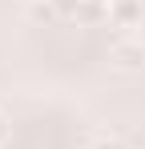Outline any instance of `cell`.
Here are the masks:
<instances>
[{
    "label": "cell",
    "mask_w": 145,
    "mask_h": 149,
    "mask_svg": "<svg viewBox=\"0 0 145 149\" xmlns=\"http://www.w3.org/2000/svg\"><path fill=\"white\" fill-rule=\"evenodd\" d=\"M113 65L125 73H141L145 69V40L141 36H121L113 45Z\"/></svg>",
    "instance_id": "1"
},
{
    "label": "cell",
    "mask_w": 145,
    "mask_h": 149,
    "mask_svg": "<svg viewBox=\"0 0 145 149\" xmlns=\"http://www.w3.org/2000/svg\"><path fill=\"white\" fill-rule=\"evenodd\" d=\"M109 20L117 28H137L141 24V0H109Z\"/></svg>",
    "instance_id": "2"
},
{
    "label": "cell",
    "mask_w": 145,
    "mask_h": 149,
    "mask_svg": "<svg viewBox=\"0 0 145 149\" xmlns=\"http://www.w3.org/2000/svg\"><path fill=\"white\" fill-rule=\"evenodd\" d=\"M48 4H52V12H56V16L77 20V12H81V4H85V0H48Z\"/></svg>",
    "instance_id": "3"
},
{
    "label": "cell",
    "mask_w": 145,
    "mask_h": 149,
    "mask_svg": "<svg viewBox=\"0 0 145 149\" xmlns=\"http://www.w3.org/2000/svg\"><path fill=\"white\" fill-rule=\"evenodd\" d=\"M32 16H36V20H48V16H56V12H52V4H40V0H36V4H32Z\"/></svg>",
    "instance_id": "4"
},
{
    "label": "cell",
    "mask_w": 145,
    "mask_h": 149,
    "mask_svg": "<svg viewBox=\"0 0 145 149\" xmlns=\"http://www.w3.org/2000/svg\"><path fill=\"white\" fill-rule=\"evenodd\" d=\"M8 137H12V121H8V117L0 113V149L8 145Z\"/></svg>",
    "instance_id": "5"
},
{
    "label": "cell",
    "mask_w": 145,
    "mask_h": 149,
    "mask_svg": "<svg viewBox=\"0 0 145 149\" xmlns=\"http://www.w3.org/2000/svg\"><path fill=\"white\" fill-rule=\"evenodd\" d=\"M93 149H125V145H121L117 137H101V141H93Z\"/></svg>",
    "instance_id": "6"
},
{
    "label": "cell",
    "mask_w": 145,
    "mask_h": 149,
    "mask_svg": "<svg viewBox=\"0 0 145 149\" xmlns=\"http://www.w3.org/2000/svg\"><path fill=\"white\" fill-rule=\"evenodd\" d=\"M93 4H105V8H109V0H93Z\"/></svg>",
    "instance_id": "7"
},
{
    "label": "cell",
    "mask_w": 145,
    "mask_h": 149,
    "mask_svg": "<svg viewBox=\"0 0 145 149\" xmlns=\"http://www.w3.org/2000/svg\"><path fill=\"white\" fill-rule=\"evenodd\" d=\"M28 4H36V0H28Z\"/></svg>",
    "instance_id": "8"
}]
</instances>
